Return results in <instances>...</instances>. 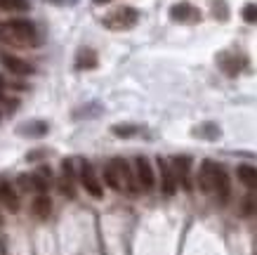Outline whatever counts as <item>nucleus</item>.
Instances as JSON below:
<instances>
[{
	"label": "nucleus",
	"instance_id": "1",
	"mask_svg": "<svg viewBox=\"0 0 257 255\" xmlns=\"http://www.w3.org/2000/svg\"><path fill=\"white\" fill-rule=\"evenodd\" d=\"M0 38L14 45H36L38 31H36V24L29 19H10L0 24Z\"/></svg>",
	"mask_w": 257,
	"mask_h": 255
},
{
	"label": "nucleus",
	"instance_id": "2",
	"mask_svg": "<svg viewBox=\"0 0 257 255\" xmlns=\"http://www.w3.org/2000/svg\"><path fill=\"white\" fill-rule=\"evenodd\" d=\"M137 19H140V12L135 7H118L109 17H104V26L111 31H125V29H132Z\"/></svg>",
	"mask_w": 257,
	"mask_h": 255
},
{
	"label": "nucleus",
	"instance_id": "3",
	"mask_svg": "<svg viewBox=\"0 0 257 255\" xmlns=\"http://www.w3.org/2000/svg\"><path fill=\"white\" fill-rule=\"evenodd\" d=\"M80 184H83V189H85L87 194L92 196V199H102V196H104L102 182H99L95 168H92L87 161H83V163H80Z\"/></svg>",
	"mask_w": 257,
	"mask_h": 255
},
{
	"label": "nucleus",
	"instance_id": "4",
	"mask_svg": "<svg viewBox=\"0 0 257 255\" xmlns=\"http://www.w3.org/2000/svg\"><path fill=\"white\" fill-rule=\"evenodd\" d=\"M135 177H137L140 189H144V191H151L156 187V175H153V168H151L147 156H137L135 159Z\"/></svg>",
	"mask_w": 257,
	"mask_h": 255
},
{
	"label": "nucleus",
	"instance_id": "5",
	"mask_svg": "<svg viewBox=\"0 0 257 255\" xmlns=\"http://www.w3.org/2000/svg\"><path fill=\"white\" fill-rule=\"evenodd\" d=\"M118 170V177H120V184H123V189L128 191V194H137L140 191V184H137V177H135V170L130 168L128 161L123 159H113L111 161Z\"/></svg>",
	"mask_w": 257,
	"mask_h": 255
},
{
	"label": "nucleus",
	"instance_id": "6",
	"mask_svg": "<svg viewBox=\"0 0 257 255\" xmlns=\"http://www.w3.org/2000/svg\"><path fill=\"white\" fill-rule=\"evenodd\" d=\"M170 168L177 177V184H182L186 191H191V159L189 156H175Z\"/></svg>",
	"mask_w": 257,
	"mask_h": 255
},
{
	"label": "nucleus",
	"instance_id": "7",
	"mask_svg": "<svg viewBox=\"0 0 257 255\" xmlns=\"http://www.w3.org/2000/svg\"><path fill=\"white\" fill-rule=\"evenodd\" d=\"M158 163V172H161V191L165 196H175V191H177V177H175V172H172L170 163L165 159H156Z\"/></svg>",
	"mask_w": 257,
	"mask_h": 255
},
{
	"label": "nucleus",
	"instance_id": "8",
	"mask_svg": "<svg viewBox=\"0 0 257 255\" xmlns=\"http://www.w3.org/2000/svg\"><path fill=\"white\" fill-rule=\"evenodd\" d=\"M0 62H2L5 69H10L14 76H31L36 71L29 62H24L22 57H14V54H7V52L0 54Z\"/></svg>",
	"mask_w": 257,
	"mask_h": 255
},
{
	"label": "nucleus",
	"instance_id": "9",
	"mask_svg": "<svg viewBox=\"0 0 257 255\" xmlns=\"http://www.w3.org/2000/svg\"><path fill=\"white\" fill-rule=\"evenodd\" d=\"M213 194L222 203H226V201H229V196H231V182H229V175H226L224 168H220V166H217V172H215Z\"/></svg>",
	"mask_w": 257,
	"mask_h": 255
},
{
	"label": "nucleus",
	"instance_id": "10",
	"mask_svg": "<svg viewBox=\"0 0 257 255\" xmlns=\"http://www.w3.org/2000/svg\"><path fill=\"white\" fill-rule=\"evenodd\" d=\"M215 172H217V163H213V161H203V163H201V170H198V187H201L205 194H213Z\"/></svg>",
	"mask_w": 257,
	"mask_h": 255
},
{
	"label": "nucleus",
	"instance_id": "11",
	"mask_svg": "<svg viewBox=\"0 0 257 255\" xmlns=\"http://www.w3.org/2000/svg\"><path fill=\"white\" fill-rule=\"evenodd\" d=\"M170 19L172 21H196V19H201V14L189 2H177V5L170 7Z\"/></svg>",
	"mask_w": 257,
	"mask_h": 255
},
{
	"label": "nucleus",
	"instance_id": "12",
	"mask_svg": "<svg viewBox=\"0 0 257 255\" xmlns=\"http://www.w3.org/2000/svg\"><path fill=\"white\" fill-rule=\"evenodd\" d=\"M0 203L10 212L19 211V196H17V191H14V187L10 182H0Z\"/></svg>",
	"mask_w": 257,
	"mask_h": 255
},
{
	"label": "nucleus",
	"instance_id": "13",
	"mask_svg": "<svg viewBox=\"0 0 257 255\" xmlns=\"http://www.w3.org/2000/svg\"><path fill=\"white\" fill-rule=\"evenodd\" d=\"M31 212L38 220H47L50 212H52V199H50L47 194H38L31 203Z\"/></svg>",
	"mask_w": 257,
	"mask_h": 255
},
{
	"label": "nucleus",
	"instance_id": "14",
	"mask_svg": "<svg viewBox=\"0 0 257 255\" xmlns=\"http://www.w3.org/2000/svg\"><path fill=\"white\" fill-rule=\"evenodd\" d=\"M236 175H238V180H241L243 187L257 191V168H255V166H248V163H243V166H238V168H236Z\"/></svg>",
	"mask_w": 257,
	"mask_h": 255
},
{
	"label": "nucleus",
	"instance_id": "15",
	"mask_svg": "<svg viewBox=\"0 0 257 255\" xmlns=\"http://www.w3.org/2000/svg\"><path fill=\"white\" fill-rule=\"evenodd\" d=\"M97 52L92 47H83V50H78L75 54V69H80V71H87V69H95L97 66Z\"/></svg>",
	"mask_w": 257,
	"mask_h": 255
},
{
	"label": "nucleus",
	"instance_id": "16",
	"mask_svg": "<svg viewBox=\"0 0 257 255\" xmlns=\"http://www.w3.org/2000/svg\"><path fill=\"white\" fill-rule=\"evenodd\" d=\"M47 123L45 121H31V123H24L17 132L19 135H24V137H43V135H47Z\"/></svg>",
	"mask_w": 257,
	"mask_h": 255
},
{
	"label": "nucleus",
	"instance_id": "17",
	"mask_svg": "<svg viewBox=\"0 0 257 255\" xmlns=\"http://www.w3.org/2000/svg\"><path fill=\"white\" fill-rule=\"evenodd\" d=\"M104 182H107L109 187L113 191H120L123 189V184H120V177H118V170L113 163H109L107 168H104Z\"/></svg>",
	"mask_w": 257,
	"mask_h": 255
},
{
	"label": "nucleus",
	"instance_id": "18",
	"mask_svg": "<svg viewBox=\"0 0 257 255\" xmlns=\"http://www.w3.org/2000/svg\"><path fill=\"white\" fill-rule=\"evenodd\" d=\"M193 135H198V137H205V139H217L222 135V130L215 126V123H203V126H198L193 130Z\"/></svg>",
	"mask_w": 257,
	"mask_h": 255
},
{
	"label": "nucleus",
	"instance_id": "19",
	"mask_svg": "<svg viewBox=\"0 0 257 255\" xmlns=\"http://www.w3.org/2000/svg\"><path fill=\"white\" fill-rule=\"evenodd\" d=\"M220 66H222L229 76H236L238 69H241V64H238V59H236L234 54H220Z\"/></svg>",
	"mask_w": 257,
	"mask_h": 255
},
{
	"label": "nucleus",
	"instance_id": "20",
	"mask_svg": "<svg viewBox=\"0 0 257 255\" xmlns=\"http://www.w3.org/2000/svg\"><path fill=\"white\" fill-rule=\"evenodd\" d=\"M0 10L24 12V10H29V0H0Z\"/></svg>",
	"mask_w": 257,
	"mask_h": 255
},
{
	"label": "nucleus",
	"instance_id": "21",
	"mask_svg": "<svg viewBox=\"0 0 257 255\" xmlns=\"http://www.w3.org/2000/svg\"><path fill=\"white\" fill-rule=\"evenodd\" d=\"M213 17L220 21H226L229 19V7H226L224 0H215L213 2Z\"/></svg>",
	"mask_w": 257,
	"mask_h": 255
},
{
	"label": "nucleus",
	"instance_id": "22",
	"mask_svg": "<svg viewBox=\"0 0 257 255\" xmlns=\"http://www.w3.org/2000/svg\"><path fill=\"white\" fill-rule=\"evenodd\" d=\"M111 132H113L116 137H132V135L140 132V128L137 126H113L111 128Z\"/></svg>",
	"mask_w": 257,
	"mask_h": 255
},
{
	"label": "nucleus",
	"instance_id": "23",
	"mask_svg": "<svg viewBox=\"0 0 257 255\" xmlns=\"http://www.w3.org/2000/svg\"><path fill=\"white\" fill-rule=\"evenodd\" d=\"M241 17H243V21H248V24H257V5H255V2H248V5H243Z\"/></svg>",
	"mask_w": 257,
	"mask_h": 255
},
{
	"label": "nucleus",
	"instance_id": "24",
	"mask_svg": "<svg viewBox=\"0 0 257 255\" xmlns=\"http://www.w3.org/2000/svg\"><path fill=\"white\" fill-rule=\"evenodd\" d=\"M45 2H50V5H75L78 0H45Z\"/></svg>",
	"mask_w": 257,
	"mask_h": 255
},
{
	"label": "nucleus",
	"instance_id": "25",
	"mask_svg": "<svg viewBox=\"0 0 257 255\" xmlns=\"http://www.w3.org/2000/svg\"><path fill=\"white\" fill-rule=\"evenodd\" d=\"M0 99H5V78L0 76Z\"/></svg>",
	"mask_w": 257,
	"mask_h": 255
},
{
	"label": "nucleus",
	"instance_id": "26",
	"mask_svg": "<svg viewBox=\"0 0 257 255\" xmlns=\"http://www.w3.org/2000/svg\"><path fill=\"white\" fill-rule=\"evenodd\" d=\"M95 2L97 5H102V2H109V0H95Z\"/></svg>",
	"mask_w": 257,
	"mask_h": 255
}]
</instances>
